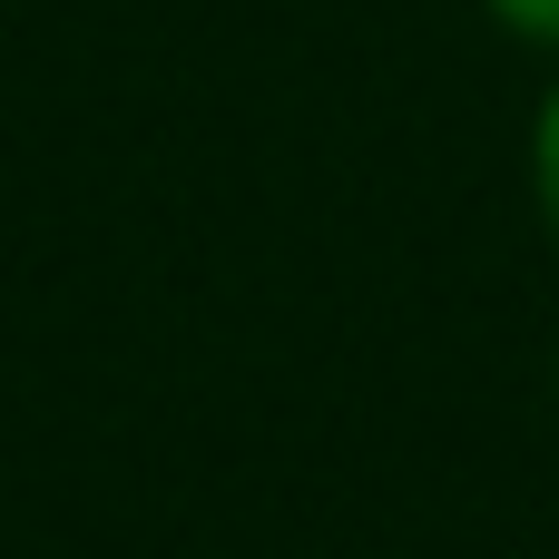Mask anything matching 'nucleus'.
Here are the masks:
<instances>
[{
  "instance_id": "f257e3e1",
  "label": "nucleus",
  "mask_w": 559,
  "mask_h": 559,
  "mask_svg": "<svg viewBox=\"0 0 559 559\" xmlns=\"http://www.w3.org/2000/svg\"><path fill=\"white\" fill-rule=\"evenodd\" d=\"M521 187H531V216H540V236L559 255V69L540 79V98L521 118Z\"/></svg>"
},
{
  "instance_id": "f03ea898",
  "label": "nucleus",
  "mask_w": 559,
  "mask_h": 559,
  "mask_svg": "<svg viewBox=\"0 0 559 559\" xmlns=\"http://www.w3.org/2000/svg\"><path fill=\"white\" fill-rule=\"evenodd\" d=\"M511 49H531L540 69H559V0H472Z\"/></svg>"
},
{
  "instance_id": "7ed1b4c3",
  "label": "nucleus",
  "mask_w": 559,
  "mask_h": 559,
  "mask_svg": "<svg viewBox=\"0 0 559 559\" xmlns=\"http://www.w3.org/2000/svg\"><path fill=\"white\" fill-rule=\"evenodd\" d=\"M550 403H559V344H550Z\"/></svg>"
}]
</instances>
